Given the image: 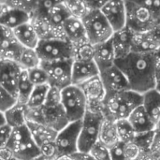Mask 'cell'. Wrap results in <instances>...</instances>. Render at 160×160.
Returning <instances> with one entry per match:
<instances>
[{"label": "cell", "mask_w": 160, "mask_h": 160, "mask_svg": "<svg viewBox=\"0 0 160 160\" xmlns=\"http://www.w3.org/2000/svg\"><path fill=\"white\" fill-rule=\"evenodd\" d=\"M115 65L126 75L130 89L143 95L158 84L156 52H132L116 59Z\"/></svg>", "instance_id": "1"}, {"label": "cell", "mask_w": 160, "mask_h": 160, "mask_svg": "<svg viewBox=\"0 0 160 160\" xmlns=\"http://www.w3.org/2000/svg\"><path fill=\"white\" fill-rule=\"evenodd\" d=\"M142 95L133 90L106 97L102 103L103 115L112 121L128 119L133 111L142 104Z\"/></svg>", "instance_id": "2"}, {"label": "cell", "mask_w": 160, "mask_h": 160, "mask_svg": "<svg viewBox=\"0 0 160 160\" xmlns=\"http://www.w3.org/2000/svg\"><path fill=\"white\" fill-rule=\"evenodd\" d=\"M17 160H38L42 156L41 150L32 137L27 125L13 128L6 146Z\"/></svg>", "instance_id": "3"}, {"label": "cell", "mask_w": 160, "mask_h": 160, "mask_svg": "<svg viewBox=\"0 0 160 160\" xmlns=\"http://www.w3.org/2000/svg\"><path fill=\"white\" fill-rule=\"evenodd\" d=\"M104 121L102 108H88L82 119L81 133L79 138V152L89 153L99 142V134Z\"/></svg>", "instance_id": "4"}, {"label": "cell", "mask_w": 160, "mask_h": 160, "mask_svg": "<svg viewBox=\"0 0 160 160\" xmlns=\"http://www.w3.org/2000/svg\"><path fill=\"white\" fill-rule=\"evenodd\" d=\"M127 5V26L134 33L151 31L160 25V20L146 7L126 0Z\"/></svg>", "instance_id": "5"}, {"label": "cell", "mask_w": 160, "mask_h": 160, "mask_svg": "<svg viewBox=\"0 0 160 160\" xmlns=\"http://www.w3.org/2000/svg\"><path fill=\"white\" fill-rule=\"evenodd\" d=\"M36 50L41 62L74 60L75 47L63 38L40 39Z\"/></svg>", "instance_id": "6"}, {"label": "cell", "mask_w": 160, "mask_h": 160, "mask_svg": "<svg viewBox=\"0 0 160 160\" xmlns=\"http://www.w3.org/2000/svg\"><path fill=\"white\" fill-rule=\"evenodd\" d=\"M87 39L94 45L110 40L114 33L112 27L99 9L89 10L82 19Z\"/></svg>", "instance_id": "7"}, {"label": "cell", "mask_w": 160, "mask_h": 160, "mask_svg": "<svg viewBox=\"0 0 160 160\" xmlns=\"http://www.w3.org/2000/svg\"><path fill=\"white\" fill-rule=\"evenodd\" d=\"M61 103L70 122L81 121L88 109L87 98L80 86L70 84L61 90Z\"/></svg>", "instance_id": "8"}, {"label": "cell", "mask_w": 160, "mask_h": 160, "mask_svg": "<svg viewBox=\"0 0 160 160\" xmlns=\"http://www.w3.org/2000/svg\"><path fill=\"white\" fill-rule=\"evenodd\" d=\"M82 120L70 122L57 134L55 146L58 158H70L79 152V138L81 133Z\"/></svg>", "instance_id": "9"}, {"label": "cell", "mask_w": 160, "mask_h": 160, "mask_svg": "<svg viewBox=\"0 0 160 160\" xmlns=\"http://www.w3.org/2000/svg\"><path fill=\"white\" fill-rule=\"evenodd\" d=\"M72 64L73 60L55 62H41L40 66L49 76V84L52 87L63 90L72 84Z\"/></svg>", "instance_id": "10"}, {"label": "cell", "mask_w": 160, "mask_h": 160, "mask_svg": "<svg viewBox=\"0 0 160 160\" xmlns=\"http://www.w3.org/2000/svg\"><path fill=\"white\" fill-rule=\"evenodd\" d=\"M100 78L106 90V97L131 90L126 75L116 65L101 71Z\"/></svg>", "instance_id": "11"}, {"label": "cell", "mask_w": 160, "mask_h": 160, "mask_svg": "<svg viewBox=\"0 0 160 160\" xmlns=\"http://www.w3.org/2000/svg\"><path fill=\"white\" fill-rule=\"evenodd\" d=\"M100 10L113 31H118L127 26L126 0H109Z\"/></svg>", "instance_id": "12"}, {"label": "cell", "mask_w": 160, "mask_h": 160, "mask_svg": "<svg viewBox=\"0 0 160 160\" xmlns=\"http://www.w3.org/2000/svg\"><path fill=\"white\" fill-rule=\"evenodd\" d=\"M22 71V68L18 63L1 60L0 87L17 97V89Z\"/></svg>", "instance_id": "13"}, {"label": "cell", "mask_w": 160, "mask_h": 160, "mask_svg": "<svg viewBox=\"0 0 160 160\" xmlns=\"http://www.w3.org/2000/svg\"><path fill=\"white\" fill-rule=\"evenodd\" d=\"M1 60H8L18 63L24 47L18 41L13 33V30L4 26H1Z\"/></svg>", "instance_id": "14"}, {"label": "cell", "mask_w": 160, "mask_h": 160, "mask_svg": "<svg viewBox=\"0 0 160 160\" xmlns=\"http://www.w3.org/2000/svg\"><path fill=\"white\" fill-rule=\"evenodd\" d=\"M78 86L81 87L87 98L88 108H102V103L106 98V90L100 74Z\"/></svg>", "instance_id": "15"}, {"label": "cell", "mask_w": 160, "mask_h": 160, "mask_svg": "<svg viewBox=\"0 0 160 160\" xmlns=\"http://www.w3.org/2000/svg\"><path fill=\"white\" fill-rule=\"evenodd\" d=\"M32 14L21 8H12L1 3L0 22L1 26L14 30L15 28L30 22Z\"/></svg>", "instance_id": "16"}, {"label": "cell", "mask_w": 160, "mask_h": 160, "mask_svg": "<svg viewBox=\"0 0 160 160\" xmlns=\"http://www.w3.org/2000/svg\"><path fill=\"white\" fill-rule=\"evenodd\" d=\"M159 48L160 25L151 31L134 34L133 52H156Z\"/></svg>", "instance_id": "17"}, {"label": "cell", "mask_w": 160, "mask_h": 160, "mask_svg": "<svg viewBox=\"0 0 160 160\" xmlns=\"http://www.w3.org/2000/svg\"><path fill=\"white\" fill-rule=\"evenodd\" d=\"M134 32L128 26L114 31L111 40L115 52L116 59L125 57L133 52V38Z\"/></svg>", "instance_id": "18"}, {"label": "cell", "mask_w": 160, "mask_h": 160, "mask_svg": "<svg viewBox=\"0 0 160 160\" xmlns=\"http://www.w3.org/2000/svg\"><path fill=\"white\" fill-rule=\"evenodd\" d=\"M100 70L94 60L81 61L73 60L72 64V84L80 85L84 82L98 76Z\"/></svg>", "instance_id": "19"}, {"label": "cell", "mask_w": 160, "mask_h": 160, "mask_svg": "<svg viewBox=\"0 0 160 160\" xmlns=\"http://www.w3.org/2000/svg\"><path fill=\"white\" fill-rule=\"evenodd\" d=\"M62 30L65 38L71 42L74 46L88 41L82 20L80 18L73 16L68 18L62 26Z\"/></svg>", "instance_id": "20"}, {"label": "cell", "mask_w": 160, "mask_h": 160, "mask_svg": "<svg viewBox=\"0 0 160 160\" xmlns=\"http://www.w3.org/2000/svg\"><path fill=\"white\" fill-rule=\"evenodd\" d=\"M94 61L98 65L100 72L115 65L116 55L111 39L95 45Z\"/></svg>", "instance_id": "21"}, {"label": "cell", "mask_w": 160, "mask_h": 160, "mask_svg": "<svg viewBox=\"0 0 160 160\" xmlns=\"http://www.w3.org/2000/svg\"><path fill=\"white\" fill-rule=\"evenodd\" d=\"M26 125L29 128L32 137L34 138L39 148L46 144L55 142L58 131H56L54 128L47 125L35 122H27Z\"/></svg>", "instance_id": "22"}, {"label": "cell", "mask_w": 160, "mask_h": 160, "mask_svg": "<svg viewBox=\"0 0 160 160\" xmlns=\"http://www.w3.org/2000/svg\"><path fill=\"white\" fill-rule=\"evenodd\" d=\"M137 134L155 131L156 124L150 118L142 104L139 106L128 118Z\"/></svg>", "instance_id": "23"}, {"label": "cell", "mask_w": 160, "mask_h": 160, "mask_svg": "<svg viewBox=\"0 0 160 160\" xmlns=\"http://www.w3.org/2000/svg\"><path fill=\"white\" fill-rule=\"evenodd\" d=\"M13 33L18 41L26 48L37 49L40 41V38L31 21L15 28Z\"/></svg>", "instance_id": "24"}, {"label": "cell", "mask_w": 160, "mask_h": 160, "mask_svg": "<svg viewBox=\"0 0 160 160\" xmlns=\"http://www.w3.org/2000/svg\"><path fill=\"white\" fill-rule=\"evenodd\" d=\"M116 122L107 119L104 117V121L102 123L100 134H99V142L106 146L108 149H112L115 145L120 142Z\"/></svg>", "instance_id": "25"}, {"label": "cell", "mask_w": 160, "mask_h": 160, "mask_svg": "<svg viewBox=\"0 0 160 160\" xmlns=\"http://www.w3.org/2000/svg\"><path fill=\"white\" fill-rule=\"evenodd\" d=\"M142 106L155 124L160 119V91L152 89L142 95Z\"/></svg>", "instance_id": "26"}, {"label": "cell", "mask_w": 160, "mask_h": 160, "mask_svg": "<svg viewBox=\"0 0 160 160\" xmlns=\"http://www.w3.org/2000/svg\"><path fill=\"white\" fill-rule=\"evenodd\" d=\"M71 15L69 13V11L68 10L67 7L65 6L64 4V0L63 2H61L60 4H58L57 6H55L49 13L47 16L43 17L45 18L48 22L52 26L54 27L55 29L63 32L62 30V26L65 22V21L69 18ZM40 17V16H39Z\"/></svg>", "instance_id": "27"}, {"label": "cell", "mask_w": 160, "mask_h": 160, "mask_svg": "<svg viewBox=\"0 0 160 160\" xmlns=\"http://www.w3.org/2000/svg\"><path fill=\"white\" fill-rule=\"evenodd\" d=\"M25 110H26V105L18 103L10 110L2 113H4L8 124L13 128H16L26 125L27 121L25 116Z\"/></svg>", "instance_id": "28"}, {"label": "cell", "mask_w": 160, "mask_h": 160, "mask_svg": "<svg viewBox=\"0 0 160 160\" xmlns=\"http://www.w3.org/2000/svg\"><path fill=\"white\" fill-rule=\"evenodd\" d=\"M34 87H35V85L31 82L27 70L22 69L21 77H20L19 84H18V89H17L18 102L21 104L26 105L29 100V98L34 90Z\"/></svg>", "instance_id": "29"}, {"label": "cell", "mask_w": 160, "mask_h": 160, "mask_svg": "<svg viewBox=\"0 0 160 160\" xmlns=\"http://www.w3.org/2000/svg\"><path fill=\"white\" fill-rule=\"evenodd\" d=\"M50 88H51L50 84L35 86L34 90L29 98V100L26 104V107L32 108V109L43 107L47 100V97H48Z\"/></svg>", "instance_id": "30"}, {"label": "cell", "mask_w": 160, "mask_h": 160, "mask_svg": "<svg viewBox=\"0 0 160 160\" xmlns=\"http://www.w3.org/2000/svg\"><path fill=\"white\" fill-rule=\"evenodd\" d=\"M18 64L22 67V69L29 70L31 68L39 67L41 64V59L36 49L24 47L20 56Z\"/></svg>", "instance_id": "31"}, {"label": "cell", "mask_w": 160, "mask_h": 160, "mask_svg": "<svg viewBox=\"0 0 160 160\" xmlns=\"http://www.w3.org/2000/svg\"><path fill=\"white\" fill-rule=\"evenodd\" d=\"M115 122H116V128H117L120 141L125 143L133 142L137 133L134 130L131 124L129 123V121L128 119H122Z\"/></svg>", "instance_id": "32"}, {"label": "cell", "mask_w": 160, "mask_h": 160, "mask_svg": "<svg viewBox=\"0 0 160 160\" xmlns=\"http://www.w3.org/2000/svg\"><path fill=\"white\" fill-rule=\"evenodd\" d=\"M75 54L74 60L81 61H91L94 60L95 56V45L89 41L82 42L81 44L75 45Z\"/></svg>", "instance_id": "33"}, {"label": "cell", "mask_w": 160, "mask_h": 160, "mask_svg": "<svg viewBox=\"0 0 160 160\" xmlns=\"http://www.w3.org/2000/svg\"><path fill=\"white\" fill-rule=\"evenodd\" d=\"M64 4L69 11L70 15L76 18L82 19L89 11L84 0H64Z\"/></svg>", "instance_id": "34"}, {"label": "cell", "mask_w": 160, "mask_h": 160, "mask_svg": "<svg viewBox=\"0 0 160 160\" xmlns=\"http://www.w3.org/2000/svg\"><path fill=\"white\" fill-rule=\"evenodd\" d=\"M154 139H155V131L140 133L136 135L134 142L140 147L142 153H148V152H152Z\"/></svg>", "instance_id": "35"}, {"label": "cell", "mask_w": 160, "mask_h": 160, "mask_svg": "<svg viewBox=\"0 0 160 160\" xmlns=\"http://www.w3.org/2000/svg\"><path fill=\"white\" fill-rule=\"evenodd\" d=\"M29 79L31 82L37 86V85H43V84H49V76L46 70L41 67H37L34 68H31L27 70Z\"/></svg>", "instance_id": "36"}, {"label": "cell", "mask_w": 160, "mask_h": 160, "mask_svg": "<svg viewBox=\"0 0 160 160\" xmlns=\"http://www.w3.org/2000/svg\"><path fill=\"white\" fill-rule=\"evenodd\" d=\"M1 3L12 8L23 9L33 15L37 9L38 0H4Z\"/></svg>", "instance_id": "37"}, {"label": "cell", "mask_w": 160, "mask_h": 160, "mask_svg": "<svg viewBox=\"0 0 160 160\" xmlns=\"http://www.w3.org/2000/svg\"><path fill=\"white\" fill-rule=\"evenodd\" d=\"M18 98L16 96L8 92L4 88L0 87V111L1 112H6L7 111L17 105Z\"/></svg>", "instance_id": "38"}, {"label": "cell", "mask_w": 160, "mask_h": 160, "mask_svg": "<svg viewBox=\"0 0 160 160\" xmlns=\"http://www.w3.org/2000/svg\"><path fill=\"white\" fill-rule=\"evenodd\" d=\"M61 2H63V0H38L37 9L32 16L45 17L55 6Z\"/></svg>", "instance_id": "39"}, {"label": "cell", "mask_w": 160, "mask_h": 160, "mask_svg": "<svg viewBox=\"0 0 160 160\" xmlns=\"http://www.w3.org/2000/svg\"><path fill=\"white\" fill-rule=\"evenodd\" d=\"M13 128L10 127L7 119L4 115V113L1 112V122H0V147H5L8 140L10 139V136L12 134Z\"/></svg>", "instance_id": "40"}, {"label": "cell", "mask_w": 160, "mask_h": 160, "mask_svg": "<svg viewBox=\"0 0 160 160\" xmlns=\"http://www.w3.org/2000/svg\"><path fill=\"white\" fill-rule=\"evenodd\" d=\"M89 153L97 160H112L110 149H108L99 142L96 145H94Z\"/></svg>", "instance_id": "41"}, {"label": "cell", "mask_w": 160, "mask_h": 160, "mask_svg": "<svg viewBox=\"0 0 160 160\" xmlns=\"http://www.w3.org/2000/svg\"><path fill=\"white\" fill-rule=\"evenodd\" d=\"M132 1L137 2L149 8L160 20V0H132Z\"/></svg>", "instance_id": "42"}, {"label": "cell", "mask_w": 160, "mask_h": 160, "mask_svg": "<svg viewBox=\"0 0 160 160\" xmlns=\"http://www.w3.org/2000/svg\"><path fill=\"white\" fill-rule=\"evenodd\" d=\"M112 160H127L124 153V142H120L117 145L110 149Z\"/></svg>", "instance_id": "43"}, {"label": "cell", "mask_w": 160, "mask_h": 160, "mask_svg": "<svg viewBox=\"0 0 160 160\" xmlns=\"http://www.w3.org/2000/svg\"><path fill=\"white\" fill-rule=\"evenodd\" d=\"M108 1L109 0H84L89 10H93V9H99L100 10Z\"/></svg>", "instance_id": "44"}, {"label": "cell", "mask_w": 160, "mask_h": 160, "mask_svg": "<svg viewBox=\"0 0 160 160\" xmlns=\"http://www.w3.org/2000/svg\"><path fill=\"white\" fill-rule=\"evenodd\" d=\"M72 160H97L90 153H82L77 152L70 157Z\"/></svg>", "instance_id": "45"}, {"label": "cell", "mask_w": 160, "mask_h": 160, "mask_svg": "<svg viewBox=\"0 0 160 160\" xmlns=\"http://www.w3.org/2000/svg\"><path fill=\"white\" fill-rule=\"evenodd\" d=\"M152 152L160 154V134H158L156 132H155V139H154Z\"/></svg>", "instance_id": "46"}, {"label": "cell", "mask_w": 160, "mask_h": 160, "mask_svg": "<svg viewBox=\"0 0 160 160\" xmlns=\"http://www.w3.org/2000/svg\"><path fill=\"white\" fill-rule=\"evenodd\" d=\"M157 57V69H158V81L160 79V48L156 52Z\"/></svg>", "instance_id": "47"}, {"label": "cell", "mask_w": 160, "mask_h": 160, "mask_svg": "<svg viewBox=\"0 0 160 160\" xmlns=\"http://www.w3.org/2000/svg\"><path fill=\"white\" fill-rule=\"evenodd\" d=\"M155 132L158 133V134H160V119L157 122L156 124V128H155Z\"/></svg>", "instance_id": "48"}, {"label": "cell", "mask_w": 160, "mask_h": 160, "mask_svg": "<svg viewBox=\"0 0 160 160\" xmlns=\"http://www.w3.org/2000/svg\"><path fill=\"white\" fill-rule=\"evenodd\" d=\"M158 91H160V79L158 81V84H157V87H156Z\"/></svg>", "instance_id": "49"}, {"label": "cell", "mask_w": 160, "mask_h": 160, "mask_svg": "<svg viewBox=\"0 0 160 160\" xmlns=\"http://www.w3.org/2000/svg\"><path fill=\"white\" fill-rule=\"evenodd\" d=\"M11 160H17V159H16V158H12V159H11Z\"/></svg>", "instance_id": "50"}, {"label": "cell", "mask_w": 160, "mask_h": 160, "mask_svg": "<svg viewBox=\"0 0 160 160\" xmlns=\"http://www.w3.org/2000/svg\"><path fill=\"white\" fill-rule=\"evenodd\" d=\"M2 1H4V0H1V2H2Z\"/></svg>", "instance_id": "51"}]
</instances>
